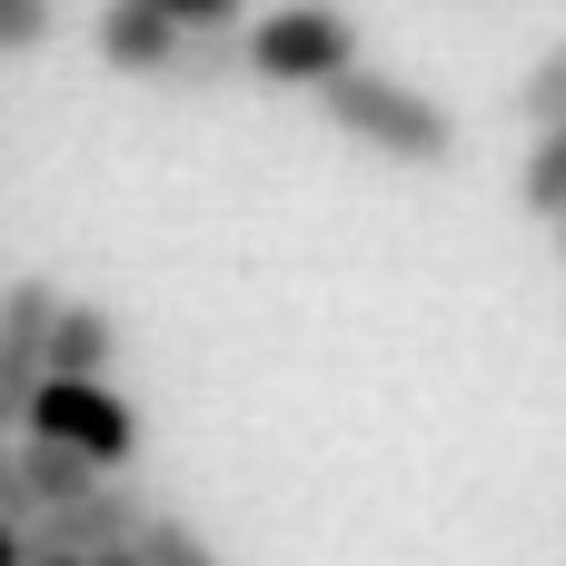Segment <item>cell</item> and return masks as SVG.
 <instances>
[{"instance_id": "277c9868", "label": "cell", "mask_w": 566, "mask_h": 566, "mask_svg": "<svg viewBox=\"0 0 566 566\" xmlns=\"http://www.w3.org/2000/svg\"><path fill=\"white\" fill-rule=\"evenodd\" d=\"M20 438H40V448H70V458H90L99 478H119L129 458H139V418H129V398L119 388H40L30 398V418H20Z\"/></svg>"}, {"instance_id": "9a60e30c", "label": "cell", "mask_w": 566, "mask_h": 566, "mask_svg": "<svg viewBox=\"0 0 566 566\" xmlns=\"http://www.w3.org/2000/svg\"><path fill=\"white\" fill-rule=\"evenodd\" d=\"M557 259H566V209H557Z\"/></svg>"}, {"instance_id": "8992f818", "label": "cell", "mask_w": 566, "mask_h": 566, "mask_svg": "<svg viewBox=\"0 0 566 566\" xmlns=\"http://www.w3.org/2000/svg\"><path fill=\"white\" fill-rule=\"evenodd\" d=\"M90 40H99V60L129 70V80H169V60H179V20H169L159 0H109Z\"/></svg>"}, {"instance_id": "5b68a950", "label": "cell", "mask_w": 566, "mask_h": 566, "mask_svg": "<svg viewBox=\"0 0 566 566\" xmlns=\"http://www.w3.org/2000/svg\"><path fill=\"white\" fill-rule=\"evenodd\" d=\"M50 318H60V289L40 269H20L0 289V438H20L30 398L50 388Z\"/></svg>"}, {"instance_id": "5bb4252c", "label": "cell", "mask_w": 566, "mask_h": 566, "mask_svg": "<svg viewBox=\"0 0 566 566\" xmlns=\"http://www.w3.org/2000/svg\"><path fill=\"white\" fill-rule=\"evenodd\" d=\"M0 566H30V547H20V527H0Z\"/></svg>"}, {"instance_id": "52a82bcc", "label": "cell", "mask_w": 566, "mask_h": 566, "mask_svg": "<svg viewBox=\"0 0 566 566\" xmlns=\"http://www.w3.org/2000/svg\"><path fill=\"white\" fill-rule=\"evenodd\" d=\"M109 358H119V318L99 298H60V318H50V378L60 388H109Z\"/></svg>"}, {"instance_id": "6da1fadb", "label": "cell", "mask_w": 566, "mask_h": 566, "mask_svg": "<svg viewBox=\"0 0 566 566\" xmlns=\"http://www.w3.org/2000/svg\"><path fill=\"white\" fill-rule=\"evenodd\" d=\"M318 99V119L338 129V139H368L378 159H408V169H448L458 159V109L448 99H428L418 80H388V70H348V80H328V90H308Z\"/></svg>"}, {"instance_id": "8fae6325", "label": "cell", "mask_w": 566, "mask_h": 566, "mask_svg": "<svg viewBox=\"0 0 566 566\" xmlns=\"http://www.w3.org/2000/svg\"><path fill=\"white\" fill-rule=\"evenodd\" d=\"M517 109H527L537 129H557V119H566V40H557V50H537V70L517 80Z\"/></svg>"}, {"instance_id": "3957f363", "label": "cell", "mask_w": 566, "mask_h": 566, "mask_svg": "<svg viewBox=\"0 0 566 566\" xmlns=\"http://www.w3.org/2000/svg\"><path fill=\"white\" fill-rule=\"evenodd\" d=\"M358 70V30L338 10H269L249 30V80L259 90H328Z\"/></svg>"}, {"instance_id": "2e32d148", "label": "cell", "mask_w": 566, "mask_h": 566, "mask_svg": "<svg viewBox=\"0 0 566 566\" xmlns=\"http://www.w3.org/2000/svg\"><path fill=\"white\" fill-rule=\"evenodd\" d=\"M99 566H139V557H99Z\"/></svg>"}, {"instance_id": "e0dca14e", "label": "cell", "mask_w": 566, "mask_h": 566, "mask_svg": "<svg viewBox=\"0 0 566 566\" xmlns=\"http://www.w3.org/2000/svg\"><path fill=\"white\" fill-rule=\"evenodd\" d=\"M40 566H60V557H40Z\"/></svg>"}, {"instance_id": "7c38bea8", "label": "cell", "mask_w": 566, "mask_h": 566, "mask_svg": "<svg viewBox=\"0 0 566 566\" xmlns=\"http://www.w3.org/2000/svg\"><path fill=\"white\" fill-rule=\"evenodd\" d=\"M50 30H60V10H50V0H0V50H10V60H20V50H40Z\"/></svg>"}, {"instance_id": "7a4b0ae2", "label": "cell", "mask_w": 566, "mask_h": 566, "mask_svg": "<svg viewBox=\"0 0 566 566\" xmlns=\"http://www.w3.org/2000/svg\"><path fill=\"white\" fill-rule=\"evenodd\" d=\"M149 517H159V497H149L139 478H109L99 497L30 517V527H20V547H30V566H40V557H60V566H99V557H129Z\"/></svg>"}, {"instance_id": "4fadbf2b", "label": "cell", "mask_w": 566, "mask_h": 566, "mask_svg": "<svg viewBox=\"0 0 566 566\" xmlns=\"http://www.w3.org/2000/svg\"><path fill=\"white\" fill-rule=\"evenodd\" d=\"M0 527H30V488H20V438H0Z\"/></svg>"}, {"instance_id": "ba28073f", "label": "cell", "mask_w": 566, "mask_h": 566, "mask_svg": "<svg viewBox=\"0 0 566 566\" xmlns=\"http://www.w3.org/2000/svg\"><path fill=\"white\" fill-rule=\"evenodd\" d=\"M239 80H249V20H219V30H189V40H179V60H169L159 90L209 99V90H239Z\"/></svg>"}, {"instance_id": "30bf717a", "label": "cell", "mask_w": 566, "mask_h": 566, "mask_svg": "<svg viewBox=\"0 0 566 566\" xmlns=\"http://www.w3.org/2000/svg\"><path fill=\"white\" fill-rule=\"evenodd\" d=\"M517 199H527L537 219H557V209H566V119H557V129H537V149H527V169H517Z\"/></svg>"}, {"instance_id": "9c48e42d", "label": "cell", "mask_w": 566, "mask_h": 566, "mask_svg": "<svg viewBox=\"0 0 566 566\" xmlns=\"http://www.w3.org/2000/svg\"><path fill=\"white\" fill-rule=\"evenodd\" d=\"M129 557H139V566H219V547H209L179 507H159V517L139 527V547H129Z\"/></svg>"}]
</instances>
